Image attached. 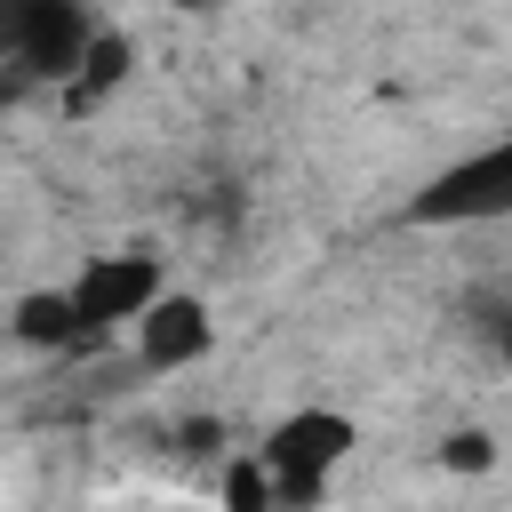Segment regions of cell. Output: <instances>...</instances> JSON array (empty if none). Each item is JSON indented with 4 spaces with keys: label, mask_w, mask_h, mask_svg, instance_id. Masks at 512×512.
Returning a JSON list of instances; mask_svg holds the SVG:
<instances>
[{
    "label": "cell",
    "mask_w": 512,
    "mask_h": 512,
    "mask_svg": "<svg viewBox=\"0 0 512 512\" xmlns=\"http://www.w3.org/2000/svg\"><path fill=\"white\" fill-rule=\"evenodd\" d=\"M128 64H136V48H128V32H96V48H88V64H80V80L64 88V104L72 112H88L104 88H120L128 80Z\"/></svg>",
    "instance_id": "7"
},
{
    "label": "cell",
    "mask_w": 512,
    "mask_h": 512,
    "mask_svg": "<svg viewBox=\"0 0 512 512\" xmlns=\"http://www.w3.org/2000/svg\"><path fill=\"white\" fill-rule=\"evenodd\" d=\"M216 352V320L200 296H160L144 320H136V360L152 376H176V368H200Z\"/></svg>",
    "instance_id": "5"
},
{
    "label": "cell",
    "mask_w": 512,
    "mask_h": 512,
    "mask_svg": "<svg viewBox=\"0 0 512 512\" xmlns=\"http://www.w3.org/2000/svg\"><path fill=\"white\" fill-rule=\"evenodd\" d=\"M488 464H496V440H488L480 424H456V432L440 440V472H464V480H472V472H488Z\"/></svg>",
    "instance_id": "9"
},
{
    "label": "cell",
    "mask_w": 512,
    "mask_h": 512,
    "mask_svg": "<svg viewBox=\"0 0 512 512\" xmlns=\"http://www.w3.org/2000/svg\"><path fill=\"white\" fill-rule=\"evenodd\" d=\"M352 440H360V424L344 416V408H296V416H280L272 432H264V472L280 480V504L288 512H304V504H320L328 496V480H336V464L352 456Z\"/></svg>",
    "instance_id": "1"
},
{
    "label": "cell",
    "mask_w": 512,
    "mask_h": 512,
    "mask_svg": "<svg viewBox=\"0 0 512 512\" xmlns=\"http://www.w3.org/2000/svg\"><path fill=\"white\" fill-rule=\"evenodd\" d=\"M496 216H512V136L448 160L408 200V224H496Z\"/></svg>",
    "instance_id": "3"
},
{
    "label": "cell",
    "mask_w": 512,
    "mask_h": 512,
    "mask_svg": "<svg viewBox=\"0 0 512 512\" xmlns=\"http://www.w3.org/2000/svg\"><path fill=\"white\" fill-rule=\"evenodd\" d=\"M96 32H104V24H96L88 8H72V0H16L8 24H0V48H8V64H16L24 80L72 88L80 64H88V48H96Z\"/></svg>",
    "instance_id": "2"
},
{
    "label": "cell",
    "mask_w": 512,
    "mask_h": 512,
    "mask_svg": "<svg viewBox=\"0 0 512 512\" xmlns=\"http://www.w3.org/2000/svg\"><path fill=\"white\" fill-rule=\"evenodd\" d=\"M72 304L88 320V336H112V328H136L168 288H160V256L152 248H120V256H88L72 280Z\"/></svg>",
    "instance_id": "4"
},
{
    "label": "cell",
    "mask_w": 512,
    "mask_h": 512,
    "mask_svg": "<svg viewBox=\"0 0 512 512\" xmlns=\"http://www.w3.org/2000/svg\"><path fill=\"white\" fill-rule=\"evenodd\" d=\"M224 512H280V480L264 472V456L224 464Z\"/></svg>",
    "instance_id": "8"
},
{
    "label": "cell",
    "mask_w": 512,
    "mask_h": 512,
    "mask_svg": "<svg viewBox=\"0 0 512 512\" xmlns=\"http://www.w3.org/2000/svg\"><path fill=\"white\" fill-rule=\"evenodd\" d=\"M8 328H16V344H32V352H64V344H88V320H80L72 288H24V296L8 304Z\"/></svg>",
    "instance_id": "6"
},
{
    "label": "cell",
    "mask_w": 512,
    "mask_h": 512,
    "mask_svg": "<svg viewBox=\"0 0 512 512\" xmlns=\"http://www.w3.org/2000/svg\"><path fill=\"white\" fill-rule=\"evenodd\" d=\"M496 352H504V368H512V312H504V328H496Z\"/></svg>",
    "instance_id": "10"
}]
</instances>
